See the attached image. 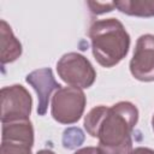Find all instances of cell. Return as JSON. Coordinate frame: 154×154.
I'll return each instance as SVG.
<instances>
[{
  "mask_svg": "<svg viewBox=\"0 0 154 154\" xmlns=\"http://www.w3.org/2000/svg\"><path fill=\"white\" fill-rule=\"evenodd\" d=\"M137 108L119 102L111 108H93L84 119V126L93 137H99L100 154H128L131 149V130L137 122Z\"/></svg>",
  "mask_w": 154,
  "mask_h": 154,
  "instance_id": "6da1fadb",
  "label": "cell"
},
{
  "mask_svg": "<svg viewBox=\"0 0 154 154\" xmlns=\"http://www.w3.org/2000/svg\"><path fill=\"white\" fill-rule=\"evenodd\" d=\"M93 53L100 65L111 67L128 53L130 37L123 24L114 18L99 20L90 28Z\"/></svg>",
  "mask_w": 154,
  "mask_h": 154,
  "instance_id": "7a4b0ae2",
  "label": "cell"
},
{
  "mask_svg": "<svg viewBox=\"0 0 154 154\" xmlns=\"http://www.w3.org/2000/svg\"><path fill=\"white\" fill-rule=\"evenodd\" d=\"M85 97L77 87L60 88L52 101V116L55 120L70 124L77 122L84 109Z\"/></svg>",
  "mask_w": 154,
  "mask_h": 154,
  "instance_id": "3957f363",
  "label": "cell"
},
{
  "mask_svg": "<svg viewBox=\"0 0 154 154\" xmlns=\"http://www.w3.org/2000/svg\"><path fill=\"white\" fill-rule=\"evenodd\" d=\"M57 70L59 76L73 87L89 88L95 79V71L90 63L81 54H65L58 63Z\"/></svg>",
  "mask_w": 154,
  "mask_h": 154,
  "instance_id": "277c9868",
  "label": "cell"
},
{
  "mask_svg": "<svg viewBox=\"0 0 154 154\" xmlns=\"http://www.w3.org/2000/svg\"><path fill=\"white\" fill-rule=\"evenodd\" d=\"M131 73L141 81H154V36L142 35L130 63Z\"/></svg>",
  "mask_w": 154,
  "mask_h": 154,
  "instance_id": "5b68a950",
  "label": "cell"
},
{
  "mask_svg": "<svg viewBox=\"0 0 154 154\" xmlns=\"http://www.w3.org/2000/svg\"><path fill=\"white\" fill-rule=\"evenodd\" d=\"M8 95L1 90L2 95V123L28 119L31 111V97L22 85L5 88Z\"/></svg>",
  "mask_w": 154,
  "mask_h": 154,
  "instance_id": "8992f818",
  "label": "cell"
},
{
  "mask_svg": "<svg viewBox=\"0 0 154 154\" xmlns=\"http://www.w3.org/2000/svg\"><path fill=\"white\" fill-rule=\"evenodd\" d=\"M26 82L34 87L38 95L37 113L40 116H45L48 108V101L52 91L55 89L59 90L61 85L55 82L51 69H41L31 72L26 76Z\"/></svg>",
  "mask_w": 154,
  "mask_h": 154,
  "instance_id": "52a82bcc",
  "label": "cell"
},
{
  "mask_svg": "<svg viewBox=\"0 0 154 154\" xmlns=\"http://www.w3.org/2000/svg\"><path fill=\"white\" fill-rule=\"evenodd\" d=\"M2 140H8V143L2 142L1 154H30L32 131L23 126L7 128L2 130Z\"/></svg>",
  "mask_w": 154,
  "mask_h": 154,
  "instance_id": "ba28073f",
  "label": "cell"
},
{
  "mask_svg": "<svg viewBox=\"0 0 154 154\" xmlns=\"http://www.w3.org/2000/svg\"><path fill=\"white\" fill-rule=\"evenodd\" d=\"M75 154H100L97 148H93V147H89V148H84V149H81L78 152H76Z\"/></svg>",
  "mask_w": 154,
  "mask_h": 154,
  "instance_id": "9c48e42d",
  "label": "cell"
},
{
  "mask_svg": "<svg viewBox=\"0 0 154 154\" xmlns=\"http://www.w3.org/2000/svg\"><path fill=\"white\" fill-rule=\"evenodd\" d=\"M130 154H154V150L148 149V148H137Z\"/></svg>",
  "mask_w": 154,
  "mask_h": 154,
  "instance_id": "30bf717a",
  "label": "cell"
},
{
  "mask_svg": "<svg viewBox=\"0 0 154 154\" xmlns=\"http://www.w3.org/2000/svg\"><path fill=\"white\" fill-rule=\"evenodd\" d=\"M37 154H54V153L51 152V150H41V152H38Z\"/></svg>",
  "mask_w": 154,
  "mask_h": 154,
  "instance_id": "8fae6325",
  "label": "cell"
},
{
  "mask_svg": "<svg viewBox=\"0 0 154 154\" xmlns=\"http://www.w3.org/2000/svg\"><path fill=\"white\" fill-rule=\"evenodd\" d=\"M153 129H154V117H153Z\"/></svg>",
  "mask_w": 154,
  "mask_h": 154,
  "instance_id": "7c38bea8",
  "label": "cell"
}]
</instances>
